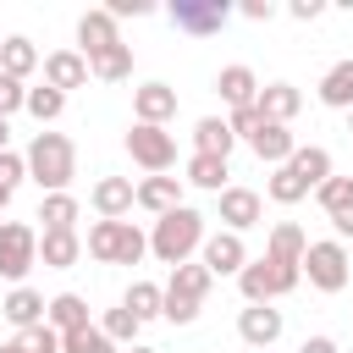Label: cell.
Segmentation results:
<instances>
[{
  "label": "cell",
  "mask_w": 353,
  "mask_h": 353,
  "mask_svg": "<svg viewBox=\"0 0 353 353\" xmlns=\"http://www.w3.org/2000/svg\"><path fill=\"white\" fill-rule=\"evenodd\" d=\"M0 353H22V342H17V336H11V342H0Z\"/></svg>",
  "instance_id": "obj_49"
},
{
  "label": "cell",
  "mask_w": 353,
  "mask_h": 353,
  "mask_svg": "<svg viewBox=\"0 0 353 353\" xmlns=\"http://www.w3.org/2000/svg\"><path fill=\"white\" fill-rule=\"evenodd\" d=\"M39 50H33V39L28 33H11V39H0V72L6 77H17V83H28L33 72H39Z\"/></svg>",
  "instance_id": "obj_23"
},
{
  "label": "cell",
  "mask_w": 353,
  "mask_h": 353,
  "mask_svg": "<svg viewBox=\"0 0 353 353\" xmlns=\"http://www.w3.org/2000/svg\"><path fill=\"white\" fill-rule=\"evenodd\" d=\"M44 325H55L61 336L94 325V320H88V298H83V292H55V298H44Z\"/></svg>",
  "instance_id": "obj_19"
},
{
  "label": "cell",
  "mask_w": 353,
  "mask_h": 353,
  "mask_svg": "<svg viewBox=\"0 0 353 353\" xmlns=\"http://www.w3.org/2000/svg\"><path fill=\"white\" fill-rule=\"evenodd\" d=\"M110 44H121V33H116V17H110L105 6L83 11V17H77V55L88 61V55H99V50H110Z\"/></svg>",
  "instance_id": "obj_13"
},
{
  "label": "cell",
  "mask_w": 353,
  "mask_h": 353,
  "mask_svg": "<svg viewBox=\"0 0 353 353\" xmlns=\"http://www.w3.org/2000/svg\"><path fill=\"white\" fill-rule=\"evenodd\" d=\"M99 331H105V336H110L116 347H132L143 325L132 320V309H121V303H116V309H105V320H99Z\"/></svg>",
  "instance_id": "obj_36"
},
{
  "label": "cell",
  "mask_w": 353,
  "mask_h": 353,
  "mask_svg": "<svg viewBox=\"0 0 353 353\" xmlns=\"http://www.w3.org/2000/svg\"><path fill=\"white\" fill-rule=\"evenodd\" d=\"M303 248H309L303 226H292V221H276V226H270V243H265L270 259H281V265H303Z\"/></svg>",
  "instance_id": "obj_28"
},
{
  "label": "cell",
  "mask_w": 353,
  "mask_h": 353,
  "mask_svg": "<svg viewBox=\"0 0 353 353\" xmlns=\"http://www.w3.org/2000/svg\"><path fill=\"white\" fill-rule=\"evenodd\" d=\"M199 243H204V215L193 210V204H182V210H171V215H160L154 221V232H149V254L160 259V265H188L193 254H199Z\"/></svg>",
  "instance_id": "obj_2"
},
{
  "label": "cell",
  "mask_w": 353,
  "mask_h": 353,
  "mask_svg": "<svg viewBox=\"0 0 353 353\" xmlns=\"http://www.w3.org/2000/svg\"><path fill=\"white\" fill-rule=\"evenodd\" d=\"M287 165H292V171H298V182H303V188L314 193V188H320V182L331 176V149H320V143H298Z\"/></svg>",
  "instance_id": "obj_26"
},
{
  "label": "cell",
  "mask_w": 353,
  "mask_h": 353,
  "mask_svg": "<svg viewBox=\"0 0 353 353\" xmlns=\"http://www.w3.org/2000/svg\"><path fill=\"white\" fill-rule=\"evenodd\" d=\"M237 11H243L248 22H270V17H276V6H270V0H243Z\"/></svg>",
  "instance_id": "obj_45"
},
{
  "label": "cell",
  "mask_w": 353,
  "mask_h": 353,
  "mask_svg": "<svg viewBox=\"0 0 353 353\" xmlns=\"http://www.w3.org/2000/svg\"><path fill=\"white\" fill-rule=\"evenodd\" d=\"M22 176H28V160H22L17 149H6V154H0V188H11V193H17V182H22Z\"/></svg>",
  "instance_id": "obj_41"
},
{
  "label": "cell",
  "mask_w": 353,
  "mask_h": 353,
  "mask_svg": "<svg viewBox=\"0 0 353 353\" xmlns=\"http://www.w3.org/2000/svg\"><path fill=\"white\" fill-rule=\"evenodd\" d=\"M17 342H22V353H61V331L55 325H28V331H17Z\"/></svg>",
  "instance_id": "obj_39"
},
{
  "label": "cell",
  "mask_w": 353,
  "mask_h": 353,
  "mask_svg": "<svg viewBox=\"0 0 353 353\" xmlns=\"http://www.w3.org/2000/svg\"><path fill=\"white\" fill-rule=\"evenodd\" d=\"M171 22H176V33L210 39V33H221V28L232 22V6H226V0H176V6H171Z\"/></svg>",
  "instance_id": "obj_7"
},
{
  "label": "cell",
  "mask_w": 353,
  "mask_h": 353,
  "mask_svg": "<svg viewBox=\"0 0 353 353\" xmlns=\"http://www.w3.org/2000/svg\"><path fill=\"white\" fill-rule=\"evenodd\" d=\"M237 149V138H232V127L221 121V116H199L193 121V154H215V160H226Z\"/></svg>",
  "instance_id": "obj_24"
},
{
  "label": "cell",
  "mask_w": 353,
  "mask_h": 353,
  "mask_svg": "<svg viewBox=\"0 0 353 353\" xmlns=\"http://www.w3.org/2000/svg\"><path fill=\"white\" fill-rule=\"evenodd\" d=\"M132 204L149 210L154 221L171 215V210H182V204H188V199H182V176H143V182H132Z\"/></svg>",
  "instance_id": "obj_12"
},
{
  "label": "cell",
  "mask_w": 353,
  "mask_h": 353,
  "mask_svg": "<svg viewBox=\"0 0 353 353\" xmlns=\"http://www.w3.org/2000/svg\"><path fill=\"white\" fill-rule=\"evenodd\" d=\"M88 77H99V83H121V77H132V44H110V50L88 55Z\"/></svg>",
  "instance_id": "obj_30"
},
{
  "label": "cell",
  "mask_w": 353,
  "mask_h": 353,
  "mask_svg": "<svg viewBox=\"0 0 353 353\" xmlns=\"http://www.w3.org/2000/svg\"><path fill=\"white\" fill-rule=\"evenodd\" d=\"M61 353H121L99 325H83V331H66L61 336Z\"/></svg>",
  "instance_id": "obj_37"
},
{
  "label": "cell",
  "mask_w": 353,
  "mask_h": 353,
  "mask_svg": "<svg viewBox=\"0 0 353 353\" xmlns=\"http://www.w3.org/2000/svg\"><path fill=\"white\" fill-rule=\"evenodd\" d=\"M77 215H83L77 193H44V199H39V221H44V232H77Z\"/></svg>",
  "instance_id": "obj_27"
},
{
  "label": "cell",
  "mask_w": 353,
  "mask_h": 353,
  "mask_svg": "<svg viewBox=\"0 0 353 353\" xmlns=\"http://www.w3.org/2000/svg\"><path fill=\"white\" fill-rule=\"evenodd\" d=\"M132 116H138L143 127H165V121L176 116V88H171V83H143V88H132Z\"/></svg>",
  "instance_id": "obj_15"
},
{
  "label": "cell",
  "mask_w": 353,
  "mask_h": 353,
  "mask_svg": "<svg viewBox=\"0 0 353 353\" xmlns=\"http://www.w3.org/2000/svg\"><path fill=\"white\" fill-rule=\"evenodd\" d=\"M320 105H331V110H353V55L336 61V66L320 77Z\"/></svg>",
  "instance_id": "obj_29"
},
{
  "label": "cell",
  "mask_w": 353,
  "mask_h": 353,
  "mask_svg": "<svg viewBox=\"0 0 353 353\" xmlns=\"http://www.w3.org/2000/svg\"><path fill=\"white\" fill-rule=\"evenodd\" d=\"M215 94L232 105V110H243V105H254L259 99V77H254V66H221V77H215Z\"/></svg>",
  "instance_id": "obj_20"
},
{
  "label": "cell",
  "mask_w": 353,
  "mask_h": 353,
  "mask_svg": "<svg viewBox=\"0 0 353 353\" xmlns=\"http://www.w3.org/2000/svg\"><path fill=\"white\" fill-rule=\"evenodd\" d=\"M83 259V237L77 232H39V265L44 270H72Z\"/></svg>",
  "instance_id": "obj_21"
},
{
  "label": "cell",
  "mask_w": 353,
  "mask_h": 353,
  "mask_svg": "<svg viewBox=\"0 0 353 353\" xmlns=\"http://www.w3.org/2000/svg\"><path fill=\"white\" fill-rule=\"evenodd\" d=\"M22 105H28V83H17V77L0 72V121H11Z\"/></svg>",
  "instance_id": "obj_40"
},
{
  "label": "cell",
  "mask_w": 353,
  "mask_h": 353,
  "mask_svg": "<svg viewBox=\"0 0 353 353\" xmlns=\"http://www.w3.org/2000/svg\"><path fill=\"white\" fill-rule=\"evenodd\" d=\"M281 331H287V320H281V309H270V303H248V309L237 314V336H243L248 347H259V353H270V347L281 342Z\"/></svg>",
  "instance_id": "obj_10"
},
{
  "label": "cell",
  "mask_w": 353,
  "mask_h": 353,
  "mask_svg": "<svg viewBox=\"0 0 353 353\" xmlns=\"http://www.w3.org/2000/svg\"><path fill=\"white\" fill-rule=\"evenodd\" d=\"M6 204H11V188H0V215H6Z\"/></svg>",
  "instance_id": "obj_50"
},
{
  "label": "cell",
  "mask_w": 353,
  "mask_h": 353,
  "mask_svg": "<svg viewBox=\"0 0 353 353\" xmlns=\"http://www.w3.org/2000/svg\"><path fill=\"white\" fill-rule=\"evenodd\" d=\"M121 353H160V347H149V342H132V347H121Z\"/></svg>",
  "instance_id": "obj_48"
},
{
  "label": "cell",
  "mask_w": 353,
  "mask_h": 353,
  "mask_svg": "<svg viewBox=\"0 0 353 353\" xmlns=\"http://www.w3.org/2000/svg\"><path fill=\"white\" fill-rule=\"evenodd\" d=\"M88 204H94L99 221H121L132 210V176H99L94 193H88Z\"/></svg>",
  "instance_id": "obj_18"
},
{
  "label": "cell",
  "mask_w": 353,
  "mask_h": 353,
  "mask_svg": "<svg viewBox=\"0 0 353 353\" xmlns=\"http://www.w3.org/2000/svg\"><path fill=\"white\" fill-rule=\"evenodd\" d=\"M298 353H342V347H336V336H303Z\"/></svg>",
  "instance_id": "obj_46"
},
{
  "label": "cell",
  "mask_w": 353,
  "mask_h": 353,
  "mask_svg": "<svg viewBox=\"0 0 353 353\" xmlns=\"http://www.w3.org/2000/svg\"><path fill=\"white\" fill-rule=\"evenodd\" d=\"M215 210H221V232H237V237L265 221V199H259L254 188H226V193H215Z\"/></svg>",
  "instance_id": "obj_8"
},
{
  "label": "cell",
  "mask_w": 353,
  "mask_h": 353,
  "mask_svg": "<svg viewBox=\"0 0 353 353\" xmlns=\"http://www.w3.org/2000/svg\"><path fill=\"white\" fill-rule=\"evenodd\" d=\"M0 314H6L17 331H28V325H39V320H44V292H33V287L22 281V287H11V292H6Z\"/></svg>",
  "instance_id": "obj_25"
},
{
  "label": "cell",
  "mask_w": 353,
  "mask_h": 353,
  "mask_svg": "<svg viewBox=\"0 0 353 353\" xmlns=\"http://www.w3.org/2000/svg\"><path fill=\"white\" fill-rule=\"evenodd\" d=\"M298 281H303V270H298V265H281V259H270V254H259V259H248V265L237 270L243 303H276V298H287Z\"/></svg>",
  "instance_id": "obj_3"
},
{
  "label": "cell",
  "mask_w": 353,
  "mask_h": 353,
  "mask_svg": "<svg viewBox=\"0 0 353 353\" xmlns=\"http://www.w3.org/2000/svg\"><path fill=\"white\" fill-rule=\"evenodd\" d=\"M254 110H259V121H281V127H292V116L303 110V94H298L292 83H259Z\"/></svg>",
  "instance_id": "obj_16"
},
{
  "label": "cell",
  "mask_w": 353,
  "mask_h": 353,
  "mask_svg": "<svg viewBox=\"0 0 353 353\" xmlns=\"http://www.w3.org/2000/svg\"><path fill=\"white\" fill-rule=\"evenodd\" d=\"M127 154H132V165H143L149 176H165V171L176 165V138H171L165 127H143V121H132V132H127Z\"/></svg>",
  "instance_id": "obj_6"
},
{
  "label": "cell",
  "mask_w": 353,
  "mask_h": 353,
  "mask_svg": "<svg viewBox=\"0 0 353 353\" xmlns=\"http://www.w3.org/2000/svg\"><path fill=\"white\" fill-rule=\"evenodd\" d=\"M226 127H232V138H243V143H248V138H254V127H259V110H254V105H243V110H232V116H226Z\"/></svg>",
  "instance_id": "obj_42"
},
{
  "label": "cell",
  "mask_w": 353,
  "mask_h": 353,
  "mask_svg": "<svg viewBox=\"0 0 353 353\" xmlns=\"http://www.w3.org/2000/svg\"><path fill=\"white\" fill-rule=\"evenodd\" d=\"M33 265H39V232L28 221H0V276L22 287Z\"/></svg>",
  "instance_id": "obj_5"
},
{
  "label": "cell",
  "mask_w": 353,
  "mask_h": 353,
  "mask_svg": "<svg viewBox=\"0 0 353 353\" xmlns=\"http://www.w3.org/2000/svg\"><path fill=\"white\" fill-rule=\"evenodd\" d=\"M116 232H121V221H94L88 237H83V254L99 259V265H110L116 259Z\"/></svg>",
  "instance_id": "obj_34"
},
{
  "label": "cell",
  "mask_w": 353,
  "mask_h": 353,
  "mask_svg": "<svg viewBox=\"0 0 353 353\" xmlns=\"http://www.w3.org/2000/svg\"><path fill=\"white\" fill-rule=\"evenodd\" d=\"M143 254H149V232H138L132 221H121V232H116V259H110V265H143Z\"/></svg>",
  "instance_id": "obj_35"
},
{
  "label": "cell",
  "mask_w": 353,
  "mask_h": 353,
  "mask_svg": "<svg viewBox=\"0 0 353 353\" xmlns=\"http://www.w3.org/2000/svg\"><path fill=\"white\" fill-rule=\"evenodd\" d=\"M210 287H215V276L204 270V265H176L171 270V281H165V298H182V303H199L204 309V298H210Z\"/></svg>",
  "instance_id": "obj_22"
},
{
  "label": "cell",
  "mask_w": 353,
  "mask_h": 353,
  "mask_svg": "<svg viewBox=\"0 0 353 353\" xmlns=\"http://www.w3.org/2000/svg\"><path fill=\"white\" fill-rule=\"evenodd\" d=\"M160 303H165V287H154V281H132L127 298H121V309H132L138 325L143 320H160Z\"/></svg>",
  "instance_id": "obj_32"
},
{
  "label": "cell",
  "mask_w": 353,
  "mask_h": 353,
  "mask_svg": "<svg viewBox=\"0 0 353 353\" xmlns=\"http://www.w3.org/2000/svg\"><path fill=\"white\" fill-rule=\"evenodd\" d=\"M298 270L309 276V287H314V292H342V287L353 281V259H347V243H336V237H320V243H309Z\"/></svg>",
  "instance_id": "obj_4"
},
{
  "label": "cell",
  "mask_w": 353,
  "mask_h": 353,
  "mask_svg": "<svg viewBox=\"0 0 353 353\" xmlns=\"http://www.w3.org/2000/svg\"><path fill=\"white\" fill-rule=\"evenodd\" d=\"M347 132H353V110H347Z\"/></svg>",
  "instance_id": "obj_51"
},
{
  "label": "cell",
  "mask_w": 353,
  "mask_h": 353,
  "mask_svg": "<svg viewBox=\"0 0 353 353\" xmlns=\"http://www.w3.org/2000/svg\"><path fill=\"white\" fill-rule=\"evenodd\" d=\"M314 199H320V210H325L336 243L353 237V176H325V182L314 188Z\"/></svg>",
  "instance_id": "obj_11"
},
{
  "label": "cell",
  "mask_w": 353,
  "mask_h": 353,
  "mask_svg": "<svg viewBox=\"0 0 353 353\" xmlns=\"http://www.w3.org/2000/svg\"><path fill=\"white\" fill-rule=\"evenodd\" d=\"M22 110L44 127V121H55V116L66 110V94H55V88H44V83H39V88H28V105H22Z\"/></svg>",
  "instance_id": "obj_38"
},
{
  "label": "cell",
  "mask_w": 353,
  "mask_h": 353,
  "mask_svg": "<svg viewBox=\"0 0 353 353\" xmlns=\"http://www.w3.org/2000/svg\"><path fill=\"white\" fill-rule=\"evenodd\" d=\"M28 182H39V193H72L77 176V143L66 132H33L28 143Z\"/></svg>",
  "instance_id": "obj_1"
},
{
  "label": "cell",
  "mask_w": 353,
  "mask_h": 353,
  "mask_svg": "<svg viewBox=\"0 0 353 353\" xmlns=\"http://www.w3.org/2000/svg\"><path fill=\"white\" fill-rule=\"evenodd\" d=\"M11 149V121H0V154Z\"/></svg>",
  "instance_id": "obj_47"
},
{
  "label": "cell",
  "mask_w": 353,
  "mask_h": 353,
  "mask_svg": "<svg viewBox=\"0 0 353 353\" xmlns=\"http://www.w3.org/2000/svg\"><path fill=\"white\" fill-rule=\"evenodd\" d=\"M199 265H204L210 276H237V270L248 265V243H243L237 232H204V243H199Z\"/></svg>",
  "instance_id": "obj_9"
},
{
  "label": "cell",
  "mask_w": 353,
  "mask_h": 353,
  "mask_svg": "<svg viewBox=\"0 0 353 353\" xmlns=\"http://www.w3.org/2000/svg\"><path fill=\"white\" fill-rule=\"evenodd\" d=\"M248 149H254L265 165H287L292 149H298V138H292V127H281V121H259L254 138H248Z\"/></svg>",
  "instance_id": "obj_17"
},
{
  "label": "cell",
  "mask_w": 353,
  "mask_h": 353,
  "mask_svg": "<svg viewBox=\"0 0 353 353\" xmlns=\"http://www.w3.org/2000/svg\"><path fill=\"white\" fill-rule=\"evenodd\" d=\"M39 66H44V88H55V94H72L88 83V61L77 50H50Z\"/></svg>",
  "instance_id": "obj_14"
},
{
  "label": "cell",
  "mask_w": 353,
  "mask_h": 353,
  "mask_svg": "<svg viewBox=\"0 0 353 353\" xmlns=\"http://www.w3.org/2000/svg\"><path fill=\"white\" fill-rule=\"evenodd\" d=\"M265 199H270V204H298V199H309V188L298 182V171H292V165H276V171H270V182H265Z\"/></svg>",
  "instance_id": "obj_33"
},
{
  "label": "cell",
  "mask_w": 353,
  "mask_h": 353,
  "mask_svg": "<svg viewBox=\"0 0 353 353\" xmlns=\"http://www.w3.org/2000/svg\"><path fill=\"white\" fill-rule=\"evenodd\" d=\"M320 11H325V0H292V6H287V17H292V22H314Z\"/></svg>",
  "instance_id": "obj_44"
},
{
  "label": "cell",
  "mask_w": 353,
  "mask_h": 353,
  "mask_svg": "<svg viewBox=\"0 0 353 353\" xmlns=\"http://www.w3.org/2000/svg\"><path fill=\"white\" fill-rule=\"evenodd\" d=\"M105 11H110V17L121 22V17H149L154 6H149V0H105Z\"/></svg>",
  "instance_id": "obj_43"
},
{
  "label": "cell",
  "mask_w": 353,
  "mask_h": 353,
  "mask_svg": "<svg viewBox=\"0 0 353 353\" xmlns=\"http://www.w3.org/2000/svg\"><path fill=\"white\" fill-rule=\"evenodd\" d=\"M226 160H215V154H188V176L182 182H193V188H204V193H226Z\"/></svg>",
  "instance_id": "obj_31"
}]
</instances>
